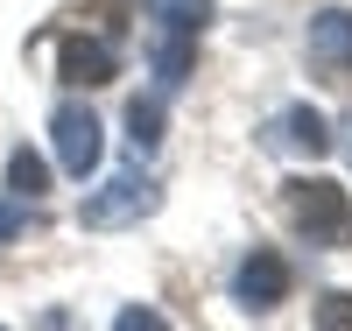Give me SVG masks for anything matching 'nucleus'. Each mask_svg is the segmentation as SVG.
Returning <instances> with one entry per match:
<instances>
[{"instance_id":"f257e3e1","label":"nucleus","mask_w":352,"mask_h":331,"mask_svg":"<svg viewBox=\"0 0 352 331\" xmlns=\"http://www.w3.org/2000/svg\"><path fill=\"white\" fill-rule=\"evenodd\" d=\"M212 21V0H148V56H155V85L176 92L190 78V43Z\"/></svg>"},{"instance_id":"f03ea898","label":"nucleus","mask_w":352,"mask_h":331,"mask_svg":"<svg viewBox=\"0 0 352 331\" xmlns=\"http://www.w3.org/2000/svg\"><path fill=\"white\" fill-rule=\"evenodd\" d=\"M282 204H289V219H296V233L310 247H352V197H345V184H331V176H289Z\"/></svg>"},{"instance_id":"7ed1b4c3","label":"nucleus","mask_w":352,"mask_h":331,"mask_svg":"<svg viewBox=\"0 0 352 331\" xmlns=\"http://www.w3.org/2000/svg\"><path fill=\"white\" fill-rule=\"evenodd\" d=\"M162 204V191L148 184L141 169H120V176H106L99 191H85V204H78V226L85 233H113V226H134V219H148Z\"/></svg>"},{"instance_id":"20e7f679","label":"nucleus","mask_w":352,"mask_h":331,"mask_svg":"<svg viewBox=\"0 0 352 331\" xmlns=\"http://www.w3.org/2000/svg\"><path fill=\"white\" fill-rule=\"evenodd\" d=\"M50 148H56V162L71 176H92L99 169V120H92V106H78V99L56 106L50 113Z\"/></svg>"},{"instance_id":"39448f33","label":"nucleus","mask_w":352,"mask_h":331,"mask_svg":"<svg viewBox=\"0 0 352 331\" xmlns=\"http://www.w3.org/2000/svg\"><path fill=\"white\" fill-rule=\"evenodd\" d=\"M232 289H240L247 310H275L282 296H289V261L268 254V247H254V254L240 261V275H232Z\"/></svg>"},{"instance_id":"423d86ee","label":"nucleus","mask_w":352,"mask_h":331,"mask_svg":"<svg viewBox=\"0 0 352 331\" xmlns=\"http://www.w3.org/2000/svg\"><path fill=\"white\" fill-rule=\"evenodd\" d=\"M275 148V156H324L331 148V127H324V113H310V106H289L268 120V134H261Z\"/></svg>"},{"instance_id":"0eeeda50","label":"nucleus","mask_w":352,"mask_h":331,"mask_svg":"<svg viewBox=\"0 0 352 331\" xmlns=\"http://www.w3.org/2000/svg\"><path fill=\"white\" fill-rule=\"evenodd\" d=\"M310 64L317 71H352V14L345 8H324V14H310Z\"/></svg>"},{"instance_id":"6e6552de","label":"nucleus","mask_w":352,"mask_h":331,"mask_svg":"<svg viewBox=\"0 0 352 331\" xmlns=\"http://www.w3.org/2000/svg\"><path fill=\"white\" fill-rule=\"evenodd\" d=\"M113 71H120V50H113V43H64V78L71 85H106Z\"/></svg>"},{"instance_id":"1a4fd4ad","label":"nucleus","mask_w":352,"mask_h":331,"mask_svg":"<svg viewBox=\"0 0 352 331\" xmlns=\"http://www.w3.org/2000/svg\"><path fill=\"white\" fill-rule=\"evenodd\" d=\"M127 141H134V156H148L162 141V99H134L127 106Z\"/></svg>"},{"instance_id":"9d476101","label":"nucleus","mask_w":352,"mask_h":331,"mask_svg":"<svg viewBox=\"0 0 352 331\" xmlns=\"http://www.w3.org/2000/svg\"><path fill=\"white\" fill-rule=\"evenodd\" d=\"M43 184H50V162L28 156V148H14V156H8V191L14 197H43Z\"/></svg>"},{"instance_id":"9b49d317","label":"nucleus","mask_w":352,"mask_h":331,"mask_svg":"<svg viewBox=\"0 0 352 331\" xmlns=\"http://www.w3.org/2000/svg\"><path fill=\"white\" fill-rule=\"evenodd\" d=\"M317 331H352V289H324L317 296Z\"/></svg>"},{"instance_id":"f8f14e48","label":"nucleus","mask_w":352,"mask_h":331,"mask_svg":"<svg viewBox=\"0 0 352 331\" xmlns=\"http://www.w3.org/2000/svg\"><path fill=\"white\" fill-rule=\"evenodd\" d=\"M113 331H169V324H162L155 310H141V303H134V310H120V317H113Z\"/></svg>"},{"instance_id":"ddd939ff","label":"nucleus","mask_w":352,"mask_h":331,"mask_svg":"<svg viewBox=\"0 0 352 331\" xmlns=\"http://www.w3.org/2000/svg\"><path fill=\"white\" fill-rule=\"evenodd\" d=\"M21 233V204H0V239H14Z\"/></svg>"}]
</instances>
